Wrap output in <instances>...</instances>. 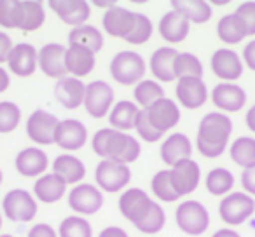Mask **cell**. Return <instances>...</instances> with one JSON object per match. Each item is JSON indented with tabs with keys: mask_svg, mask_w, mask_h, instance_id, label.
<instances>
[{
	"mask_svg": "<svg viewBox=\"0 0 255 237\" xmlns=\"http://www.w3.org/2000/svg\"><path fill=\"white\" fill-rule=\"evenodd\" d=\"M119 211L136 230L147 236L159 234L166 225V211L145 190L138 187L121 192Z\"/></svg>",
	"mask_w": 255,
	"mask_h": 237,
	"instance_id": "1",
	"label": "cell"
},
{
	"mask_svg": "<svg viewBox=\"0 0 255 237\" xmlns=\"http://www.w3.org/2000/svg\"><path fill=\"white\" fill-rule=\"evenodd\" d=\"M91 147L102 160H112L126 166L136 162L142 156V145L136 136L112 128L98 129L91 138Z\"/></svg>",
	"mask_w": 255,
	"mask_h": 237,
	"instance_id": "2",
	"label": "cell"
},
{
	"mask_svg": "<svg viewBox=\"0 0 255 237\" xmlns=\"http://www.w3.org/2000/svg\"><path fill=\"white\" fill-rule=\"evenodd\" d=\"M233 121L227 113L210 112L201 119L198 126L196 147L198 152L206 159H217L229 147L233 136Z\"/></svg>",
	"mask_w": 255,
	"mask_h": 237,
	"instance_id": "3",
	"label": "cell"
},
{
	"mask_svg": "<svg viewBox=\"0 0 255 237\" xmlns=\"http://www.w3.org/2000/svg\"><path fill=\"white\" fill-rule=\"evenodd\" d=\"M46 23L40 0H0V26L5 30L37 32Z\"/></svg>",
	"mask_w": 255,
	"mask_h": 237,
	"instance_id": "4",
	"label": "cell"
},
{
	"mask_svg": "<svg viewBox=\"0 0 255 237\" xmlns=\"http://www.w3.org/2000/svg\"><path fill=\"white\" fill-rule=\"evenodd\" d=\"M110 75L121 85H136L145 79L147 63L136 51H119L110 61Z\"/></svg>",
	"mask_w": 255,
	"mask_h": 237,
	"instance_id": "5",
	"label": "cell"
},
{
	"mask_svg": "<svg viewBox=\"0 0 255 237\" xmlns=\"http://www.w3.org/2000/svg\"><path fill=\"white\" fill-rule=\"evenodd\" d=\"M175 222L187 236H203L210 227V211L203 202L187 199L175 209Z\"/></svg>",
	"mask_w": 255,
	"mask_h": 237,
	"instance_id": "6",
	"label": "cell"
},
{
	"mask_svg": "<svg viewBox=\"0 0 255 237\" xmlns=\"http://www.w3.org/2000/svg\"><path fill=\"white\" fill-rule=\"evenodd\" d=\"M39 204L33 194L25 188H12L2 199V213L14 223H28L37 216Z\"/></svg>",
	"mask_w": 255,
	"mask_h": 237,
	"instance_id": "7",
	"label": "cell"
},
{
	"mask_svg": "<svg viewBox=\"0 0 255 237\" xmlns=\"http://www.w3.org/2000/svg\"><path fill=\"white\" fill-rule=\"evenodd\" d=\"M255 199L245 192H231L219 202V215L224 223L231 227L243 225L254 216Z\"/></svg>",
	"mask_w": 255,
	"mask_h": 237,
	"instance_id": "8",
	"label": "cell"
},
{
	"mask_svg": "<svg viewBox=\"0 0 255 237\" xmlns=\"http://www.w3.org/2000/svg\"><path fill=\"white\" fill-rule=\"evenodd\" d=\"M95 181L102 192H109V194L124 192L131 181V169L126 164L100 160L95 167Z\"/></svg>",
	"mask_w": 255,
	"mask_h": 237,
	"instance_id": "9",
	"label": "cell"
},
{
	"mask_svg": "<svg viewBox=\"0 0 255 237\" xmlns=\"http://www.w3.org/2000/svg\"><path fill=\"white\" fill-rule=\"evenodd\" d=\"M116 105V92L107 80H93L86 84L84 108L93 119L109 117L112 106Z\"/></svg>",
	"mask_w": 255,
	"mask_h": 237,
	"instance_id": "10",
	"label": "cell"
},
{
	"mask_svg": "<svg viewBox=\"0 0 255 237\" xmlns=\"http://www.w3.org/2000/svg\"><path fill=\"white\" fill-rule=\"evenodd\" d=\"M103 192L93 183H79L68 190V206L79 216L96 215L103 208Z\"/></svg>",
	"mask_w": 255,
	"mask_h": 237,
	"instance_id": "11",
	"label": "cell"
},
{
	"mask_svg": "<svg viewBox=\"0 0 255 237\" xmlns=\"http://www.w3.org/2000/svg\"><path fill=\"white\" fill-rule=\"evenodd\" d=\"M142 110L145 112L147 121L150 122V126L163 136L166 133H170L173 128H177V124L180 122V117H182L178 103L166 98V96L163 99H159V101H156L154 105H150L149 108H142Z\"/></svg>",
	"mask_w": 255,
	"mask_h": 237,
	"instance_id": "12",
	"label": "cell"
},
{
	"mask_svg": "<svg viewBox=\"0 0 255 237\" xmlns=\"http://www.w3.org/2000/svg\"><path fill=\"white\" fill-rule=\"evenodd\" d=\"M58 122L60 121H58V117L54 113L39 108L30 113V117L26 119V124H25L26 135L39 147L53 145Z\"/></svg>",
	"mask_w": 255,
	"mask_h": 237,
	"instance_id": "13",
	"label": "cell"
},
{
	"mask_svg": "<svg viewBox=\"0 0 255 237\" xmlns=\"http://www.w3.org/2000/svg\"><path fill=\"white\" fill-rule=\"evenodd\" d=\"M175 96H177L178 106H184L185 110H198L206 105L210 98V91L203 79L182 77L177 79Z\"/></svg>",
	"mask_w": 255,
	"mask_h": 237,
	"instance_id": "14",
	"label": "cell"
},
{
	"mask_svg": "<svg viewBox=\"0 0 255 237\" xmlns=\"http://www.w3.org/2000/svg\"><path fill=\"white\" fill-rule=\"evenodd\" d=\"M88 128L79 119H63L58 122L56 133H54V143L67 154L77 152L84 149L88 143Z\"/></svg>",
	"mask_w": 255,
	"mask_h": 237,
	"instance_id": "15",
	"label": "cell"
},
{
	"mask_svg": "<svg viewBox=\"0 0 255 237\" xmlns=\"http://www.w3.org/2000/svg\"><path fill=\"white\" fill-rule=\"evenodd\" d=\"M136 23V12L131 9H126L123 5L114 4L110 9H107L102 18L103 32L114 39L126 40L129 33L133 32Z\"/></svg>",
	"mask_w": 255,
	"mask_h": 237,
	"instance_id": "16",
	"label": "cell"
},
{
	"mask_svg": "<svg viewBox=\"0 0 255 237\" xmlns=\"http://www.w3.org/2000/svg\"><path fill=\"white\" fill-rule=\"evenodd\" d=\"M210 67H212V74L217 79H220V82H236L238 79H241L245 72V65L241 56L233 49H217L210 58Z\"/></svg>",
	"mask_w": 255,
	"mask_h": 237,
	"instance_id": "17",
	"label": "cell"
},
{
	"mask_svg": "<svg viewBox=\"0 0 255 237\" xmlns=\"http://www.w3.org/2000/svg\"><path fill=\"white\" fill-rule=\"evenodd\" d=\"M212 103L222 113H234L240 112L241 108L247 106L248 96L241 85L236 82H219L210 92Z\"/></svg>",
	"mask_w": 255,
	"mask_h": 237,
	"instance_id": "18",
	"label": "cell"
},
{
	"mask_svg": "<svg viewBox=\"0 0 255 237\" xmlns=\"http://www.w3.org/2000/svg\"><path fill=\"white\" fill-rule=\"evenodd\" d=\"M170 180L178 197L192 194L201 183V167L194 159H185L170 167Z\"/></svg>",
	"mask_w": 255,
	"mask_h": 237,
	"instance_id": "19",
	"label": "cell"
},
{
	"mask_svg": "<svg viewBox=\"0 0 255 237\" xmlns=\"http://www.w3.org/2000/svg\"><path fill=\"white\" fill-rule=\"evenodd\" d=\"M47 7L65 23V25L77 28L86 25L91 18V4L88 0H49Z\"/></svg>",
	"mask_w": 255,
	"mask_h": 237,
	"instance_id": "20",
	"label": "cell"
},
{
	"mask_svg": "<svg viewBox=\"0 0 255 237\" xmlns=\"http://www.w3.org/2000/svg\"><path fill=\"white\" fill-rule=\"evenodd\" d=\"M9 72L16 77H30L39 68V49L28 42L14 44L11 51V56L7 60Z\"/></svg>",
	"mask_w": 255,
	"mask_h": 237,
	"instance_id": "21",
	"label": "cell"
},
{
	"mask_svg": "<svg viewBox=\"0 0 255 237\" xmlns=\"http://www.w3.org/2000/svg\"><path fill=\"white\" fill-rule=\"evenodd\" d=\"M14 167L25 178H40L49 167V157L39 147H26L16 154Z\"/></svg>",
	"mask_w": 255,
	"mask_h": 237,
	"instance_id": "22",
	"label": "cell"
},
{
	"mask_svg": "<svg viewBox=\"0 0 255 237\" xmlns=\"http://www.w3.org/2000/svg\"><path fill=\"white\" fill-rule=\"evenodd\" d=\"M65 51L67 47L58 42H49L39 49V70L49 79L67 77V68H65Z\"/></svg>",
	"mask_w": 255,
	"mask_h": 237,
	"instance_id": "23",
	"label": "cell"
},
{
	"mask_svg": "<svg viewBox=\"0 0 255 237\" xmlns=\"http://www.w3.org/2000/svg\"><path fill=\"white\" fill-rule=\"evenodd\" d=\"M86 96V84L82 79L67 77L60 79L54 84V98L63 108L67 110H77L84 105Z\"/></svg>",
	"mask_w": 255,
	"mask_h": 237,
	"instance_id": "24",
	"label": "cell"
},
{
	"mask_svg": "<svg viewBox=\"0 0 255 237\" xmlns=\"http://www.w3.org/2000/svg\"><path fill=\"white\" fill-rule=\"evenodd\" d=\"M192 152H194V147H192L191 138L184 133H173L168 138H164L159 149L161 160L170 167H173L180 160L192 159Z\"/></svg>",
	"mask_w": 255,
	"mask_h": 237,
	"instance_id": "25",
	"label": "cell"
},
{
	"mask_svg": "<svg viewBox=\"0 0 255 237\" xmlns=\"http://www.w3.org/2000/svg\"><path fill=\"white\" fill-rule=\"evenodd\" d=\"M96 67V54L86 47L68 46L65 51V68L67 75L75 79L88 77Z\"/></svg>",
	"mask_w": 255,
	"mask_h": 237,
	"instance_id": "26",
	"label": "cell"
},
{
	"mask_svg": "<svg viewBox=\"0 0 255 237\" xmlns=\"http://www.w3.org/2000/svg\"><path fill=\"white\" fill-rule=\"evenodd\" d=\"M178 51L173 49L171 46H163L159 49H156L150 54L149 60V70L152 74L154 80L161 82H173L177 80L175 77V58H177Z\"/></svg>",
	"mask_w": 255,
	"mask_h": 237,
	"instance_id": "27",
	"label": "cell"
},
{
	"mask_svg": "<svg viewBox=\"0 0 255 237\" xmlns=\"http://www.w3.org/2000/svg\"><path fill=\"white\" fill-rule=\"evenodd\" d=\"M157 32H159L161 39L168 44H180L187 39L189 32H191V23L178 14L177 11H168L163 14V18L157 23Z\"/></svg>",
	"mask_w": 255,
	"mask_h": 237,
	"instance_id": "28",
	"label": "cell"
},
{
	"mask_svg": "<svg viewBox=\"0 0 255 237\" xmlns=\"http://www.w3.org/2000/svg\"><path fill=\"white\" fill-rule=\"evenodd\" d=\"M53 173L60 176L67 185H79L86 178V166L77 156L74 154H61L51 164Z\"/></svg>",
	"mask_w": 255,
	"mask_h": 237,
	"instance_id": "29",
	"label": "cell"
},
{
	"mask_svg": "<svg viewBox=\"0 0 255 237\" xmlns=\"http://www.w3.org/2000/svg\"><path fill=\"white\" fill-rule=\"evenodd\" d=\"M68 185L54 173H46L33 183V197L44 204H54L67 194Z\"/></svg>",
	"mask_w": 255,
	"mask_h": 237,
	"instance_id": "30",
	"label": "cell"
},
{
	"mask_svg": "<svg viewBox=\"0 0 255 237\" xmlns=\"http://www.w3.org/2000/svg\"><path fill=\"white\" fill-rule=\"evenodd\" d=\"M140 110L142 108L135 101H131V99H121V101H117L112 106V110H110L109 117H107L110 128L123 133H129L131 129H135Z\"/></svg>",
	"mask_w": 255,
	"mask_h": 237,
	"instance_id": "31",
	"label": "cell"
},
{
	"mask_svg": "<svg viewBox=\"0 0 255 237\" xmlns=\"http://www.w3.org/2000/svg\"><path fill=\"white\" fill-rule=\"evenodd\" d=\"M171 9L184 16L191 25H205L213 16L212 4L205 0H171Z\"/></svg>",
	"mask_w": 255,
	"mask_h": 237,
	"instance_id": "32",
	"label": "cell"
},
{
	"mask_svg": "<svg viewBox=\"0 0 255 237\" xmlns=\"http://www.w3.org/2000/svg\"><path fill=\"white\" fill-rule=\"evenodd\" d=\"M103 44H105V37L100 28H96L95 25H81L77 28H72L68 33V46H79L86 47L91 53L98 54L103 49Z\"/></svg>",
	"mask_w": 255,
	"mask_h": 237,
	"instance_id": "33",
	"label": "cell"
},
{
	"mask_svg": "<svg viewBox=\"0 0 255 237\" xmlns=\"http://www.w3.org/2000/svg\"><path fill=\"white\" fill-rule=\"evenodd\" d=\"M217 37L226 46H236V44L243 42L248 37L247 26L241 21L240 16L231 12V14H226L219 19V23H217Z\"/></svg>",
	"mask_w": 255,
	"mask_h": 237,
	"instance_id": "34",
	"label": "cell"
},
{
	"mask_svg": "<svg viewBox=\"0 0 255 237\" xmlns=\"http://www.w3.org/2000/svg\"><path fill=\"white\" fill-rule=\"evenodd\" d=\"M236 183V178L227 167H213L205 176V187L212 195L217 197H226L231 194Z\"/></svg>",
	"mask_w": 255,
	"mask_h": 237,
	"instance_id": "35",
	"label": "cell"
},
{
	"mask_svg": "<svg viewBox=\"0 0 255 237\" xmlns=\"http://www.w3.org/2000/svg\"><path fill=\"white\" fill-rule=\"evenodd\" d=\"M229 156L236 166L248 169L255 167V138L254 136H240L229 147Z\"/></svg>",
	"mask_w": 255,
	"mask_h": 237,
	"instance_id": "36",
	"label": "cell"
},
{
	"mask_svg": "<svg viewBox=\"0 0 255 237\" xmlns=\"http://www.w3.org/2000/svg\"><path fill=\"white\" fill-rule=\"evenodd\" d=\"M133 98L140 108H149L150 105L164 98V89L154 79H143L133 89Z\"/></svg>",
	"mask_w": 255,
	"mask_h": 237,
	"instance_id": "37",
	"label": "cell"
},
{
	"mask_svg": "<svg viewBox=\"0 0 255 237\" xmlns=\"http://www.w3.org/2000/svg\"><path fill=\"white\" fill-rule=\"evenodd\" d=\"M175 77L177 79H182V77H199L203 79L205 75V67H203L201 60H199L196 54L192 53H180L178 51L177 58H175Z\"/></svg>",
	"mask_w": 255,
	"mask_h": 237,
	"instance_id": "38",
	"label": "cell"
},
{
	"mask_svg": "<svg viewBox=\"0 0 255 237\" xmlns=\"http://www.w3.org/2000/svg\"><path fill=\"white\" fill-rule=\"evenodd\" d=\"M150 192L152 195L161 202H177L178 199V194L175 192L173 185H171V180H170V169H161L157 171L156 174L152 176L150 180Z\"/></svg>",
	"mask_w": 255,
	"mask_h": 237,
	"instance_id": "39",
	"label": "cell"
},
{
	"mask_svg": "<svg viewBox=\"0 0 255 237\" xmlns=\"http://www.w3.org/2000/svg\"><path fill=\"white\" fill-rule=\"evenodd\" d=\"M58 237H93V225L84 216H67L58 227Z\"/></svg>",
	"mask_w": 255,
	"mask_h": 237,
	"instance_id": "40",
	"label": "cell"
},
{
	"mask_svg": "<svg viewBox=\"0 0 255 237\" xmlns=\"http://www.w3.org/2000/svg\"><path fill=\"white\" fill-rule=\"evenodd\" d=\"M23 121V112L14 101H0V135L16 131Z\"/></svg>",
	"mask_w": 255,
	"mask_h": 237,
	"instance_id": "41",
	"label": "cell"
},
{
	"mask_svg": "<svg viewBox=\"0 0 255 237\" xmlns=\"http://www.w3.org/2000/svg\"><path fill=\"white\" fill-rule=\"evenodd\" d=\"M152 33H154L152 19H150L147 14H143V12H136L135 28H133V32L129 33V37L126 39V42L131 44V46H142V44L149 42L150 37H152Z\"/></svg>",
	"mask_w": 255,
	"mask_h": 237,
	"instance_id": "42",
	"label": "cell"
},
{
	"mask_svg": "<svg viewBox=\"0 0 255 237\" xmlns=\"http://www.w3.org/2000/svg\"><path fill=\"white\" fill-rule=\"evenodd\" d=\"M135 131L145 143H156V142H159V140H163V135L157 133L156 129L150 126V122L147 121V115L143 110H140V113H138V119H136V124H135Z\"/></svg>",
	"mask_w": 255,
	"mask_h": 237,
	"instance_id": "43",
	"label": "cell"
},
{
	"mask_svg": "<svg viewBox=\"0 0 255 237\" xmlns=\"http://www.w3.org/2000/svg\"><path fill=\"white\" fill-rule=\"evenodd\" d=\"M234 14H238L241 18V21L247 26L248 37H255V0H247L241 2L236 7Z\"/></svg>",
	"mask_w": 255,
	"mask_h": 237,
	"instance_id": "44",
	"label": "cell"
},
{
	"mask_svg": "<svg viewBox=\"0 0 255 237\" xmlns=\"http://www.w3.org/2000/svg\"><path fill=\"white\" fill-rule=\"evenodd\" d=\"M26 237H58V230L49 223H35L28 230Z\"/></svg>",
	"mask_w": 255,
	"mask_h": 237,
	"instance_id": "45",
	"label": "cell"
},
{
	"mask_svg": "<svg viewBox=\"0 0 255 237\" xmlns=\"http://www.w3.org/2000/svg\"><path fill=\"white\" fill-rule=\"evenodd\" d=\"M240 180H241V187H243L245 194L255 197V167H248V169H243Z\"/></svg>",
	"mask_w": 255,
	"mask_h": 237,
	"instance_id": "46",
	"label": "cell"
},
{
	"mask_svg": "<svg viewBox=\"0 0 255 237\" xmlns=\"http://www.w3.org/2000/svg\"><path fill=\"white\" fill-rule=\"evenodd\" d=\"M12 47H14L12 39L5 32H2V30H0V67H2L4 63H7L9 56H11Z\"/></svg>",
	"mask_w": 255,
	"mask_h": 237,
	"instance_id": "47",
	"label": "cell"
},
{
	"mask_svg": "<svg viewBox=\"0 0 255 237\" xmlns=\"http://www.w3.org/2000/svg\"><path fill=\"white\" fill-rule=\"evenodd\" d=\"M243 65L248 70L255 72V39H252L247 46L243 47V54H241Z\"/></svg>",
	"mask_w": 255,
	"mask_h": 237,
	"instance_id": "48",
	"label": "cell"
},
{
	"mask_svg": "<svg viewBox=\"0 0 255 237\" xmlns=\"http://www.w3.org/2000/svg\"><path fill=\"white\" fill-rule=\"evenodd\" d=\"M98 237H129L128 232L123 229V227H117V225H109L100 232Z\"/></svg>",
	"mask_w": 255,
	"mask_h": 237,
	"instance_id": "49",
	"label": "cell"
},
{
	"mask_svg": "<svg viewBox=\"0 0 255 237\" xmlns=\"http://www.w3.org/2000/svg\"><path fill=\"white\" fill-rule=\"evenodd\" d=\"M11 85V75L4 67H0V92H5Z\"/></svg>",
	"mask_w": 255,
	"mask_h": 237,
	"instance_id": "50",
	"label": "cell"
},
{
	"mask_svg": "<svg viewBox=\"0 0 255 237\" xmlns=\"http://www.w3.org/2000/svg\"><path fill=\"white\" fill-rule=\"evenodd\" d=\"M245 122H247V128L250 129L252 133L255 135V103L254 106L247 110V115H245Z\"/></svg>",
	"mask_w": 255,
	"mask_h": 237,
	"instance_id": "51",
	"label": "cell"
},
{
	"mask_svg": "<svg viewBox=\"0 0 255 237\" xmlns=\"http://www.w3.org/2000/svg\"><path fill=\"white\" fill-rule=\"evenodd\" d=\"M212 237H241V236L234 229H219Z\"/></svg>",
	"mask_w": 255,
	"mask_h": 237,
	"instance_id": "52",
	"label": "cell"
},
{
	"mask_svg": "<svg viewBox=\"0 0 255 237\" xmlns=\"http://www.w3.org/2000/svg\"><path fill=\"white\" fill-rule=\"evenodd\" d=\"M96 7H105V9H110L114 5V2H95Z\"/></svg>",
	"mask_w": 255,
	"mask_h": 237,
	"instance_id": "53",
	"label": "cell"
},
{
	"mask_svg": "<svg viewBox=\"0 0 255 237\" xmlns=\"http://www.w3.org/2000/svg\"><path fill=\"white\" fill-rule=\"evenodd\" d=\"M2 183H4V173H2V169H0V187H2Z\"/></svg>",
	"mask_w": 255,
	"mask_h": 237,
	"instance_id": "54",
	"label": "cell"
},
{
	"mask_svg": "<svg viewBox=\"0 0 255 237\" xmlns=\"http://www.w3.org/2000/svg\"><path fill=\"white\" fill-rule=\"evenodd\" d=\"M0 237H14V236H11V234H0Z\"/></svg>",
	"mask_w": 255,
	"mask_h": 237,
	"instance_id": "55",
	"label": "cell"
},
{
	"mask_svg": "<svg viewBox=\"0 0 255 237\" xmlns=\"http://www.w3.org/2000/svg\"><path fill=\"white\" fill-rule=\"evenodd\" d=\"M0 230H2V211H0Z\"/></svg>",
	"mask_w": 255,
	"mask_h": 237,
	"instance_id": "56",
	"label": "cell"
}]
</instances>
